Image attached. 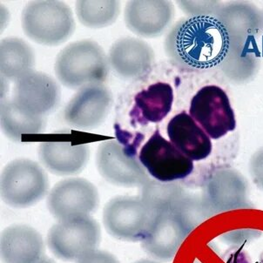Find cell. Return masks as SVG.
I'll return each instance as SVG.
<instances>
[{"label": "cell", "instance_id": "e0dca14e", "mask_svg": "<svg viewBox=\"0 0 263 263\" xmlns=\"http://www.w3.org/2000/svg\"><path fill=\"white\" fill-rule=\"evenodd\" d=\"M166 132L170 142L193 161L205 160L211 155V138L185 111L169 120Z\"/></svg>", "mask_w": 263, "mask_h": 263}, {"label": "cell", "instance_id": "8992f818", "mask_svg": "<svg viewBox=\"0 0 263 263\" xmlns=\"http://www.w3.org/2000/svg\"><path fill=\"white\" fill-rule=\"evenodd\" d=\"M101 230L97 220L86 216L59 220L49 230L47 245L60 260H80L100 245Z\"/></svg>", "mask_w": 263, "mask_h": 263}, {"label": "cell", "instance_id": "5bb4252c", "mask_svg": "<svg viewBox=\"0 0 263 263\" xmlns=\"http://www.w3.org/2000/svg\"><path fill=\"white\" fill-rule=\"evenodd\" d=\"M155 60L152 46L137 37H121L109 50V66L123 80L142 77L151 70Z\"/></svg>", "mask_w": 263, "mask_h": 263}, {"label": "cell", "instance_id": "ffe728a7", "mask_svg": "<svg viewBox=\"0 0 263 263\" xmlns=\"http://www.w3.org/2000/svg\"><path fill=\"white\" fill-rule=\"evenodd\" d=\"M1 75L14 81L34 71L35 53L32 46L17 37H4L0 43Z\"/></svg>", "mask_w": 263, "mask_h": 263}, {"label": "cell", "instance_id": "8fae6325", "mask_svg": "<svg viewBox=\"0 0 263 263\" xmlns=\"http://www.w3.org/2000/svg\"><path fill=\"white\" fill-rule=\"evenodd\" d=\"M47 208L59 220L86 216L96 211L100 195L95 184L83 178H70L58 182L49 193Z\"/></svg>", "mask_w": 263, "mask_h": 263}, {"label": "cell", "instance_id": "ba28073f", "mask_svg": "<svg viewBox=\"0 0 263 263\" xmlns=\"http://www.w3.org/2000/svg\"><path fill=\"white\" fill-rule=\"evenodd\" d=\"M189 115L213 140L235 131L236 120L229 96L215 85L203 86L192 98Z\"/></svg>", "mask_w": 263, "mask_h": 263}, {"label": "cell", "instance_id": "6da1fadb", "mask_svg": "<svg viewBox=\"0 0 263 263\" xmlns=\"http://www.w3.org/2000/svg\"><path fill=\"white\" fill-rule=\"evenodd\" d=\"M230 37L226 26L216 17L196 15L182 20L165 41L166 54L189 70H206L226 58Z\"/></svg>", "mask_w": 263, "mask_h": 263}, {"label": "cell", "instance_id": "603a6c76", "mask_svg": "<svg viewBox=\"0 0 263 263\" xmlns=\"http://www.w3.org/2000/svg\"><path fill=\"white\" fill-rule=\"evenodd\" d=\"M140 198L154 215L177 209L185 200L180 189L175 184L164 183L156 180H149L141 187Z\"/></svg>", "mask_w": 263, "mask_h": 263}, {"label": "cell", "instance_id": "d4e9b609", "mask_svg": "<svg viewBox=\"0 0 263 263\" xmlns=\"http://www.w3.org/2000/svg\"><path fill=\"white\" fill-rule=\"evenodd\" d=\"M36 263H55L52 259H50V258L46 257V256H44L42 259H40L39 261H37Z\"/></svg>", "mask_w": 263, "mask_h": 263}, {"label": "cell", "instance_id": "4fadbf2b", "mask_svg": "<svg viewBox=\"0 0 263 263\" xmlns=\"http://www.w3.org/2000/svg\"><path fill=\"white\" fill-rule=\"evenodd\" d=\"M60 99V85L45 72L32 71L14 82L12 100L30 115L45 118L57 108Z\"/></svg>", "mask_w": 263, "mask_h": 263}, {"label": "cell", "instance_id": "5b68a950", "mask_svg": "<svg viewBox=\"0 0 263 263\" xmlns=\"http://www.w3.org/2000/svg\"><path fill=\"white\" fill-rule=\"evenodd\" d=\"M185 200L177 209L159 212L154 216L148 233L141 241L144 251L154 259L172 260L197 226L186 210Z\"/></svg>", "mask_w": 263, "mask_h": 263}, {"label": "cell", "instance_id": "7a4b0ae2", "mask_svg": "<svg viewBox=\"0 0 263 263\" xmlns=\"http://www.w3.org/2000/svg\"><path fill=\"white\" fill-rule=\"evenodd\" d=\"M108 57L93 40L75 41L58 54L54 72L61 85L80 90L93 84H102L109 73Z\"/></svg>", "mask_w": 263, "mask_h": 263}, {"label": "cell", "instance_id": "277c9868", "mask_svg": "<svg viewBox=\"0 0 263 263\" xmlns=\"http://www.w3.org/2000/svg\"><path fill=\"white\" fill-rule=\"evenodd\" d=\"M48 176L36 161L20 158L9 162L1 172V199L8 206L26 209L46 196Z\"/></svg>", "mask_w": 263, "mask_h": 263}, {"label": "cell", "instance_id": "9c48e42d", "mask_svg": "<svg viewBox=\"0 0 263 263\" xmlns=\"http://www.w3.org/2000/svg\"><path fill=\"white\" fill-rule=\"evenodd\" d=\"M139 160L149 175L164 183L186 179L195 169L193 160L160 135L159 129L140 149Z\"/></svg>", "mask_w": 263, "mask_h": 263}, {"label": "cell", "instance_id": "3957f363", "mask_svg": "<svg viewBox=\"0 0 263 263\" xmlns=\"http://www.w3.org/2000/svg\"><path fill=\"white\" fill-rule=\"evenodd\" d=\"M21 26L26 37L42 46H60L72 37L75 20L72 9L63 1H31L24 7Z\"/></svg>", "mask_w": 263, "mask_h": 263}, {"label": "cell", "instance_id": "52a82bcc", "mask_svg": "<svg viewBox=\"0 0 263 263\" xmlns=\"http://www.w3.org/2000/svg\"><path fill=\"white\" fill-rule=\"evenodd\" d=\"M154 216L140 196H117L104 208V226L109 235L118 240L142 241Z\"/></svg>", "mask_w": 263, "mask_h": 263}, {"label": "cell", "instance_id": "484cf974", "mask_svg": "<svg viewBox=\"0 0 263 263\" xmlns=\"http://www.w3.org/2000/svg\"><path fill=\"white\" fill-rule=\"evenodd\" d=\"M135 263H159L157 262V261H155V260H145V259H143V260H137V261H135Z\"/></svg>", "mask_w": 263, "mask_h": 263}, {"label": "cell", "instance_id": "44dd1931", "mask_svg": "<svg viewBox=\"0 0 263 263\" xmlns=\"http://www.w3.org/2000/svg\"><path fill=\"white\" fill-rule=\"evenodd\" d=\"M46 126L45 118L27 114L12 100H2L1 129L9 140L20 142L22 135L40 134Z\"/></svg>", "mask_w": 263, "mask_h": 263}, {"label": "cell", "instance_id": "30bf717a", "mask_svg": "<svg viewBox=\"0 0 263 263\" xmlns=\"http://www.w3.org/2000/svg\"><path fill=\"white\" fill-rule=\"evenodd\" d=\"M96 166L107 182L120 187H142L150 180L135 154L127 152L117 140H106L99 145Z\"/></svg>", "mask_w": 263, "mask_h": 263}, {"label": "cell", "instance_id": "2e32d148", "mask_svg": "<svg viewBox=\"0 0 263 263\" xmlns=\"http://www.w3.org/2000/svg\"><path fill=\"white\" fill-rule=\"evenodd\" d=\"M4 263H36L45 256V243L40 233L27 225H12L0 237Z\"/></svg>", "mask_w": 263, "mask_h": 263}, {"label": "cell", "instance_id": "7c38bea8", "mask_svg": "<svg viewBox=\"0 0 263 263\" xmlns=\"http://www.w3.org/2000/svg\"><path fill=\"white\" fill-rule=\"evenodd\" d=\"M111 91L103 84L78 90L64 110V120L73 128L92 130L103 125L112 107Z\"/></svg>", "mask_w": 263, "mask_h": 263}, {"label": "cell", "instance_id": "ac0fdd59", "mask_svg": "<svg viewBox=\"0 0 263 263\" xmlns=\"http://www.w3.org/2000/svg\"><path fill=\"white\" fill-rule=\"evenodd\" d=\"M41 163L59 176L80 174L90 159V148L85 144L72 145L65 141H46L37 149Z\"/></svg>", "mask_w": 263, "mask_h": 263}, {"label": "cell", "instance_id": "cb8c5ba5", "mask_svg": "<svg viewBox=\"0 0 263 263\" xmlns=\"http://www.w3.org/2000/svg\"><path fill=\"white\" fill-rule=\"evenodd\" d=\"M78 263H120V261L111 253L96 249L78 260Z\"/></svg>", "mask_w": 263, "mask_h": 263}, {"label": "cell", "instance_id": "9a60e30c", "mask_svg": "<svg viewBox=\"0 0 263 263\" xmlns=\"http://www.w3.org/2000/svg\"><path fill=\"white\" fill-rule=\"evenodd\" d=\"M172 17L173 8L168 1L132 0L124 12L126 27L135 35L147 39L162 34Z\"/></svg>", "mask_w": 263, "mask_h": 263}, {"label": "cell", "instance_id": "7402d4cb", "mask_svg": "<svg viewBox=\"0 0 263 263\" xmlns=\"http://www.w3.org/2000/svg\"><path fill=\"white\" fill-rule=\"evenodd\" d=\"M76 15L80 23L90 29L112 26L120 13V1L80 0L76 2Z\"/></svg>", "mask_w": 263, "mask_h": 263}, {"label": "cell", "instance_id": "d6986e66", "mask_svg": "<svg viewBox=\"0 0 263 263\" xmlns=\"http://www.w3.org/2000/svg\"><path fill=\"white\" fill-rule=\"evenodd\" d=\"M174 99L171 85L165 82L152 84L135 95L129 115L132 123L140 126L160 123L171 112Z\"/></svg>", "mask_w": 263, "mask_h": 263}]
</instances>
